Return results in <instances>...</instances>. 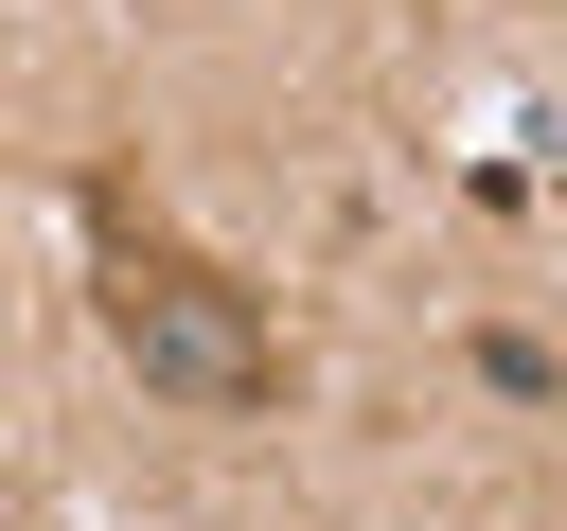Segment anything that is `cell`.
<instances>
[{"mask_svg":"<svg viewBox=\"0 0 567 531\" xmlns=\"http://www.w3.org/2000/svg\"><path fill=\"white\" fill-rule=\"evenodd\" d=\"M89 230H106V336L142 354V389H177V407H230V425H266V407H284V354H266L248 283H230V266H195V248H159L124 177H89Z\"/></svg>","mask_w":567,"mask_h":531,"instance_id":"6da1fadb","label":"cell"},{"mask_svg":"<svg viewBox=\"0 0 567 531\" xmlns=\"http://www.w3.org/2000/svg\"><path fill=\"white\" fill-rule=\"evenodd\" d=\"M478 389H514V407H549L567 372H549V336H478Z\"/></svg>","mask_w":567,"mask_h":531,"instance_id":"7a4b0ae2","label":"cell"}]
</instances>
